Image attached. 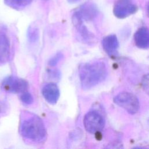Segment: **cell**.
<instances>
[{"label": "cell", "mask_w": 149, "mask_h": 149, "mask_svg": "<svg viewBox=\"0 0 149 149\" xmlns=\"http://www.w3.org/2000/svg\"><path fill=\"white\" fill-rule=\"evenodd\" d=\"M79 74L81 87L88 90L105 79L107 68L102 61L85 63L80 66Z\"/></svg>", "instance_id": "6da1fadb"}, {"label": "cell", "mask_w": 149, "mask_h": 149, "mask_svg": "<svg viewBox=\"0 0 149 149\" xmlns=\"http://www.w3.org/2000/svg\"><path fill=\"white\" fill-rule=\"evenodd\" d=\"M20 132L23 137L35 142L44 141L47 136L42 120L34 115H30L22 122Z\"/></svg>", "instance_id": "7a4b0ae2"}, {"label": "cell", "mask_w": 149, "mask_h": 149, "mask_svg": "<svg viewBox=\"0 0 149 149\" xmlns=\"http://www.w3.org/2000/svg\"><path fill=\"white\" fill-rule=\"evenodd\" d=\"M113 101L116 104L130 114L136 113L140 108V103L137 97L131 93L126 91L119 93L115 97Z\"/></svg>", "instance_id": "3957f363"}, {"label": "cell", "mask_w": 149, "mask_h": 149, "mask_svg": "<svg viewBox=\"0 0 149 149\" xmlns=\"http://www.w3.org/2000/svg\"><path fill=\"white\" fill-rule=\"evenodd\" d=\"M83 123L85 129L89 133L96 134L104 127L105 120L103 117L97 111H91L84 116Z\"/></svg>", "instance_id": "277c9868"}, {"label": "cell", "mask_w": 149, "mask_h": 149, "mask_svg": "<svg viewBox=\"0 0 149 149\" xmlns=\"http://www.w3.org/2000/svg\"><path fill=\"white\" fill-rule=\"evenodd\" d=\"M98 12V8L96 5L93 2L88 1L83 3L74 11L72 18L83 22L90 21L96 17Z\"/></svg>", "instance_id": "5b68a950"}, {"label": "cell", "mask_w": 149, "mask_h": 149, "mask_svg": "<svg viewBox=\"0 0 149 149\" xmlns=\"http://www.w3.org/2000/svg\"><path fill=\"white\" fill-rule=\"evenodd\" d=\"M1 87L3 90L9 93H22L26 90L28 83L23 79L10 76L3 80Z\"/></svg>", "instance_id": "8992f818"}, {"label": "cell", "mask_w": 149, "mask_h": 149, "mask_svg": "<svg viewBox=\"0 0 149 149\" xmlns=\"http://www.w3.org/2000/svg\"><path fill=\"white\" fill-rule=\"evenodd\" d=\"M137 6L132 0H117L113 6V13L119 19L126 18L136 12Z\"/></svg>", "instance_id": "52a82bcc"}, {"label": "cell", "mask_w": 149, "mask_h": 149, "mask_svg": "<svg viewBox=\"0 0 149 149\" xmlns=\"http://www.w3.org/2000/svg\"><path fill=\"white\" fill-rule=\"evenodd\" d=\"M10 52V43L6 29L0 26V65L6 63L9 60Z\"/></svg>", "instance_id": "ba28073f"}, {"label": "cell", "mask_w": 149, "mask_h": 149, "mask_svg": "<svg viewBox=\"0 0 149 149\" xmlns=\"http://www.w3.org/2000/svg\"><path fill=\"white\" fill-rule=\"evenodd\" d=\"M42 94L45 100L51 104H55L59 97V90L58 86L50 83L45 84L42 89Z\"/></svg>", "instance_id": "9c48e42d"}, {"label": "cell", "mask_w": 149, "mask_h": 149, "mask_svg": "<svg viewBox=\"0 0 149 149\" xmlns=\"http://www.w3.org/2000/svg\"><path fill=\"white\" fill-rule=\"evenodd\" d=\"M134 40L136 45L141 49L149 48V29L146 27L139 29L134 34Z\"/></svg>", "instance_id": "30bf717a"}, {"label": "cell", "mask_w": 149, "mask_h": 149, "mask_svg": "<svg viewBox=\"0 0 149 149\" xmlns=\"http://www.w3.org/2000/svg\"><path fill=\"white\" fill-rule=\"evenodd\" d=\"M102 45L105 51L109 55H113L119 47V42L115 35L111 34L104 37Z\"/></svg>", "instance_id": "8fae6325"}, {"label": "cell", "mask_w": 149, "mask_h": 149, "mask_svg": "<svg viewBox=\"0 0 149 149\" xmlns=\"http://www.w3.org/2000/svg\"><path fill=\"white\" fill-rule=\"evenodd\" d=\"M33 0H4L5 3L11 8L20 10L29 5Z\"/></svg>", "instance_id": "7c38bea8"}, {"label": "cell", "mask_w": 149, "mask_h": 149, "mask_svg": "<svg viewBox=\"0 0 149 149\" xmlns=\"http://www.w3.org/2000/svg\"><path fill=\"white\" fill-rule=\"evenodd\" d=\"M39 31L36 27L31 26L28 30V37L31 41L34 42L38 38Z\"/></svg>", "instance_id": "4fadbf2b"}, {"label": "cell", "mask_w": 149, "mask_h": 149, "mask_svg": "<svg viewBox=\"0 0 149 149\" xmlns=\"http://www.w3.org/2000/svg\"><path fill=\"white\" fill-rule=\"evenodd\" d=\"M20 99L21 101H22L23 103L26 104V105H29L33 103V97L31 95L30 93L29 92H23L22 93L21 96H20Z\"/></svg>", "instance_id": "5bb4252c"}, {"label": "cell", "mask_w": 149, "mask_h": 149, "mask_svg": "<svg viewBox=\"0 0 149 149\" xmlns=\"http://www.w3.org/2000/svg\"><path fill=\"white\" fill-rule=\"evenodd\" d=\"M141 83L144 91L149 95V73L144 76Z\"/></svg>", "instance_id": "9a60e30c"}, {"label": "cell", "mask_w": 149, "mask_h": 149, "mask_svg": "<svg viewBox=\"0 0 149 149\" xmlns=\"http://www.w3.org/2000/svg\"><path fill=\"white\" fill-rule=\"evenodd\" d=\"M63 57V55L62 53L59 52L57 53L55 56H54L49 61V65L50 66H55Z\"/></svg>", "instance_id": "2e32d148"}, {"label": "cell", "mask_w": 149, "mask_h": 149, "mask_svg": "<svg viewBox=\"0 0 149 149\" xmlns=\"http://www.w3.org/2000/svg\"><path fill=\"white\" fill-rule=\"evenodd\" d=\"M68 2L69 3H76L79 1H80V0H67Z\"/></svg>", "instance_id": "e0dca14e"}, {"label": "cell", "mask_w": 149, "mask_h": 149, "mask_svg": "<svg viewBox=\"0 0 149 149\" xmlns=\"http://www.w3.org/2000/svg\"><path fill=\"white\" fill-rule=\"evenodd\" d=\"M147 12L149 16V2L147 3Z\"/></svg>", "instance_id": "ac0fdd59"}, {"label": "cell", "mask_w": 149, "mask_h": 149, "mask_svg": "<svg viewBox=\"0 0 149 149\" xmlns=\"http://www.w3.org/2000/svg\"><path fill=\"white\" fill-rule=\"evenodd\" d=\"M148 126H149V119H148Z\"/></svg>", "instance_id": "d6986e66"}]
</instances>
